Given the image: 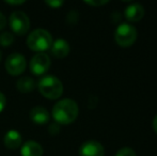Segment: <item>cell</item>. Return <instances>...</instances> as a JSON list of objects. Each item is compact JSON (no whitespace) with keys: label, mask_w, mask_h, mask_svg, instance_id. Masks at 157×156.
Instances as JSON below:
<instances>
[{"label":"cell","mask_w":157,"mask_h":156,"mask_svg":"<svg viewBox=\"0 0 157 156\" xmlns=\"http://www.w3.org/2000/svg\"><path fill=\"white\" fill-rule=\"evenodd\" d=\"M153 128L155 131V133L157 134V115L155 116V118L153 119Z\"/></svg>","instance_id":"obj_24"},{"label":"cell","mask_w":157,"mask_h":156,"mask_svg":"<svg viewBox=\"0 0 157 156\" xmlns=\"http://www.w3.org/2000/svg\"><path fill=\"white\" fill-rule=\"evenodd\" d=\"M14 40H15V36L12 32H9V31L2 32V33L0 34V45L10 46L11 44L14 42Z\"/></svg>","instance_id":"obj_15"},{"label":"cell","mask_w":157,"mask_h":156,"mask_svg":"<svg viewBox=\"0 0 157 156\" xmlns=\"http://www.w3.org/2000/svg\"><path fill=\"white\" fill-rule=\"evenodd\" d=\"M6 70L9 74L13 76H16L21 74L26 70V62L25 57L19 52H13L6 58Z\"/></svg>","instance_id":"obj_6"},{"label":"cell","mask_w":157,"mask_h":156,"mask_svg":"<svg viewBox=\"0 0 157 156\" xmlns=\"http://www.w3.org/2000/svg\"><path fill=\"white\" fill-rule=\"evenodd\" d=\"M79 108L72 98H63L55 104L52 108V118L59 124H70L78 117Z\"/></svg>","instance_id":"obj_1"},{"label":"cell","mask_w":157,"mask_h":156,"mask_svg":"<svg viewBox=\"0 0 157 156\" xmlns=\"http://www.w3.org/2000/svg\"><path fill=\"white\" fill-rule=\"evenodd\" d=\"M49 49L55 58L61 59L68 55V52H70V45H68L67 41H65L64 39H58L55 42H52Z\"/></svg>","instance_id":"obj_10"},{"label":"cell","mask_w":157,"mask_h":156,"mask_svg":"<svg viewBox=\"0 0 157 156\" xmlns=\"http://www.w3.org/2000/svg\"><path fill=\"white\" fill-rule=\"evenodd\" d=\"M48 131H49L50 135H57V134L60 133V124L57 122H52V124L48 127Z\"/></svg>","instance_id":"obj_18"},{"label":"cell","mask_w":157,"mask_h":156,"mask_svg":"<svg viewBox=\"0 0 157 156\" xmlns=\"http://www.w3.org/2000/svg\"><path fill=\"white\" fill-rule=\"evenodd\" d=\"M21 153L23 156H42L44 151L39 142L34 140H29L23 144Z\"/></svg>","instance_id":"obj_11"},{"label":"cell","mask_w":157,"mask_h":156,"mask_svg":"<svg viewBox=\"0 0 157 156\" xmlns=\"http://www.w3.org/2000/svg\"><path fill=\"white\" fill-rule=\"evenodd\" d=\"M137 40V29L128 23H123L114 31V41L122 47L132 46Z\"/></svg>","instance_id":"obj_4"},{"label":"cell","mask_w":157,"mask_h":156,"mask_svg":"<svg viewBox=\"0 0 157 156\" xmlns=\"http://www.w3.org/2000/svg\"><path fill=\"white\" fill-rule=\"evenodd\" d=\"M6 16H4L3 13L0 12V30L3 29V28L6 27Z\"/></svg>","instance_id":"obj_22"},{"label":"cell","mask_w":157,"mask_h":156,"mask_svg":"<svg viewBox=\"0 0 157 156\" xmlns=\"http://www.w3.org/2000/svg\"><path fill=\"white\" fill-rule=\"evenodd\" d=\"M6 96L2 92H0V112L4 109L6 107Z\"/></svg>","instance_id":"obj_21"},{"label":"cell","mask_w":157,"mask_h":156,"mask_svg":"<svg viewBox=\"0 0 157 156\" xmlns=\"http://www.w3.org/2000/svg\"><path fill=\"white\" fill-rule=\"evenodd\" d=\"M52 61L46 52H36L30 60V71L34 75H42L50 67Z\"/></svg>","instance_id":"obj_7"},{"label":"cell","mask_w":157,"mask_h":156,"mask_svg":"<svg viewBox=\"0 0 157 156\" xmlns=\"http://www.w3.org/2000/svg\"><path fill=\"white\" fill-rule=\"evenodd\" d=\"M16 87L21 93H29L35 88V80L30 76H23L17 80Z\"/></svg>","instance_id":"obj_14"},{"label":"cell","mask_w":157,"mask_h":156,"mask_svg":"<svg viewBox=\"0 0 157 156\" xmlns=\"http://www.w3.org/2000/svg\"><path fill=\"white\" fill-rule=\"evenodd\" d=\"M49 118L50 115L47 109L42 106L33 107L30 110V119L32 120V122L36 123V124H45L49 121Z\"/></svg>","instance_id":"obj_12"},{"label":"cell","mask_w":157,"mask_h":156,"mask_svg":"<svg viewBox=\"0 0 157 156\" xmlns=\"http://www.w3.org/2000/svg\"><path fill=\"white\" fill-rule=\"evenodd\" d=\"M52 44V36L45 29H35L27 38V45L33 51L44 52L49 49Z\"/></svg>","instance_id":"obj_3"},{"label":"cell","mask_w":157,"mask_h":156,"mask_svg":"<svg viewBox=\"0 0 157 156\" xmlns=\"http://www.w3.org/2000/svg\"><path fill=\"white\" fill-rule=\"evenodd\" d=\"M78 17H79V14L77 11L75 10H72L67 13V16H66V21H67L70 25H75V24L78 21Z\"/></svg>","instance_id":"obj_16"},{"label":"cell","mask_w":157,"mask_h":156,"mask_svg":"<svg viewBox=\"0 0 157 156\" xmlns=\"http://www.w3.org/2000/svg\"><path fill=\"white\" fill-rule=\"evenodd\" d=\"M79 155L80 156H104L105 149L103 144L95 140H88L83 142L79 148Z\"/></svg>","instance_id":"obj_8"},{"label":"cell","mask_w":157,"mask_h":156,"mask_svg":"<svg viewBox=\"0 0 157 156\" xmlns=\"http://www.w3.org/2000/svg\"><path fill=\"white\" fill-rule=\"evenodd\" d=\"M39 91L43 96L50 100L59 98L63 93L62 81L54 75H45L39 80Z\"/></svg>","instance_id":"obj_2"},{"label":"cell","mask_w":157,"mask_h":156,"mask_svg":"<svg viewBox=\"0 0 157 156\" xmlns=\"http://www.w3.org/2000/svg\"><path fill=\"white\" fill-rule=\"evenodd\" d=\"M45 2L48 6H52V8H59V6H61L63 4V1H61V0H57V1H49V0H47Z\"/></svg>","instance_id":"obj_20"},{"label":"cell","mask_w":157,"mask_h":156,"mask_svg":"<svg viewBox=\"0 0 157 156\" xmlns=\"http://www.w3.org/2000/svg\"><path fill=\"white\" fill-rule=\"evenodd\" d=\"M116 156H136V152L130 148H122L117 152Z\"/></svg>","instance_id":"obj_17"},{"label":"cell","mask_w":157,"mask_h":156,"mask_svg":"<svg viewBox=\"0 0 157 156\" xmlns=\"http://www.w3.org/2000/svg\"><path fill=\"white\" fill-rule=\"evenodd\" d=\"M3 142L6 148L12 149V150L18 149L21 146V135L17 131L11 129L4 135Z\"/></svg>","instance_id":"obj_13"},{"label":"cell","mask_w":157,"mask_h":156,"mask_svg":"<svg viewBox=\"0 0 157 156\" xmlns=\"http://www.w3.org/2000/svg\"><path fill=\"white\" fill-rule=\"evenodd\" d=\"M124 16L128 21L136 23L143 18L144 16V9L140 3H132L126 6L124 11Z\"/></svg>","instance_id":"obj_9"},{"label":"cell","mask_w":157,"mask_h":156,"mask_svg":"<svg viewBox=\"0 0 157 156\" xmlns=\"http://www.w3.org/2000/svg\"><path fill=\"white\" fill-rule=\"evenodd\" d=\"M10 26L14 33L24 36L29 30V17L23 11H14L10 16Z\"/></svg>","instance_id":"obj_5"},{"label":"cell","mask_w":157,"mask_h":156,"mask_svg":"<svg viewBox=\"0 0 157 156\" xmlns=\"http://www.w3.org/2000/svg\"><path fill=\"white\" fill-rule=\"evenodd\" d=\"M6 3H9V4H21V3H24V0H21V1H12V0H6Z\"/></svg>","instance_id":"obj_23"},{"label":"cell","mask_w":157,"mask_h":156,"mask_svg":"<svg viewBox=\"0 0 157 156\" xmlns=\"http://www.w3.org/2000/svg\"><path fill=\"white\" fill-rule=\"evenodd\" d=\"M87 4H89V6H104V4L108 3L109 1H107V0H101V1H85Z\"/></svg>","instance_id":"obj_19"},{"label":"cell","mask_w":157,"mask_h":156,"mask_svg":"<svg viewBox=\"0 0 157 156\" xmlns=\"http://www.w3.org/2000/svg\"><path fill=\"white\" fill-rule=\"evenodd\" d=\"M1 57H2V54H1V51H0V60H1Z\"/></svg>","instance_id":"obj_25"}]
</instances>
